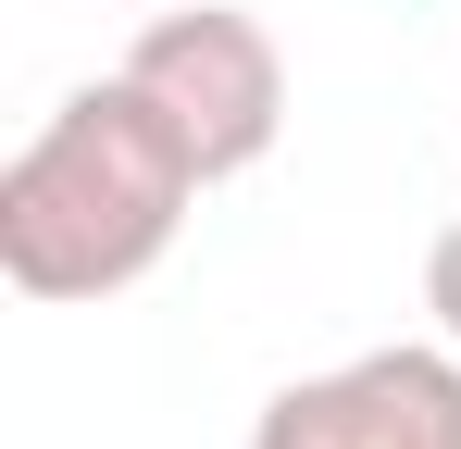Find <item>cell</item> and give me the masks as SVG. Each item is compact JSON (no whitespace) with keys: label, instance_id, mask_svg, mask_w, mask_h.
<instances>
[{"label":"cell","instance_id":"6da1fadb","mask_svg":"<svg viewBox=\"0 0 461 449\" xmlns=\"http://www.w3.org/2000/svg\"><path fill=\"white\" fill-rule=\"evenodd\" d=\"M200 188L212 175L175 138V113L138 75H100L0 162V275L25 299H113L175 250Z\"/></svg>","mask_w":461,"mask_h":449},{"label":"cell","instance_id":"7a4b0ae2","mask_svg":"<svg viewBox=\"0 0 461 449\" xmlns=\"http://www.w3.org/2000/svg\"><path fill=\"white\" fill-rule=\"evenodd\" d=\"M125 75L175 113V138L200 150L212 188L249 175L262 150L287 138V50H275L249 13H225V0H175V13H150L138 50H125Z\"/></svg>","mask_w":461,"mask_h":449},{"label":"cell","instance_id":"3957f363","mask_svg":"<svg viewBox=\"0 0 461 449\" xmlns=\"http://www.w3.org/2000/svg\"><path fill=\"white\" fill-rule=\"evenodd\" d=\"M249 449H461V350H362L337 374H300L262 399Z\"/></svg>","mask_w":461,"mask_h":449},{"label":"cell","instance_id":"277c9868","mask_svg":"<svg viewBox=\"0 0 461 449\" xmlns=\"http://www.w3.org/2000/svg\"><path fill=\"white\" fill-rule=\"evenodd\" d=\"M424 312H437V337L461 350V224H437V250H424Z\"/></svg>","mask_w":461,"mask_h":449}]
</instances>
